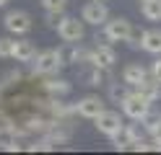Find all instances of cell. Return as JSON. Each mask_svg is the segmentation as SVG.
I'll use <instances>...</instances> for the list:
<instances>
[{
	"label": "cell",
	"instance_id": "obj_1",
	"mask_svg": "<svg viewBox=\"0 0 161 155\" xmlns=\"http://www.w3.org/2000/svg\"><path fill=\"white\" fill-rule=\"evenodd\" d=\"M151 103H153V101H148V98H146V96H143V93H140L138 88H133V90L127 93V98H125L122 103H119V106H122V114H125L127 119L140 121V119H143L146 114L151 111Z\"/></svg>",
	"mask_w": 161,
	"mask_h": 155
},
{
	"label": "cell",
	"instance_id": "obj_2",
	"mask_svg": "<svg viewBox=\"0 0 161 155\" xmlns=\"http://www.w3.org/2000/svg\"><path fill=\"white\" fill-rule=\"evenodd\" d=\"M63 54L60 49H44L36 54V62H34V72L36 75H55V72L63 67Z\"/></svg>",
	"mask_w": 161,
	"mask_h": 155
},
{
	"label": "cell",
	"instance_id": "obj_3",
	"mask_svg": "<svg viewBox=\"0 0 161 155\" xmlns=\"http://www.w3.org/2000/svg\"><path fill=\"white\" fill-rule=\"evenodd\" d=\"M3 26L11 31L13 36H24L31 31V16L26 10H8L5 18H3Z\"/></svg>",
	"mask_w": 161,
	"mask_h": 155
},
{
	"label": "cell",
	"instance_id": "obj_4",
	"mask_svg": "<svg viewBox=\"0 0 161 155\" xmlns=\"http://www.w3.org/2000/svg\"><path fill=\"white\" fill-rule=\"evenodd\" d=\"M94 121H96V129L102 132L104 137H109V140H112L114 134L125 127V121H122V116H119V111H109V109H104Z\"/></svg>",
	"mask_w": 161,
	"mask_h": 155
},
{
	"label": "cell",
	"instance_id": "obj_5",
	"mask_svg": "<svg viewBox=\"0 0 161 155\" xmlns=\"http://www.w3.org/2000/svg\"><path fill=\"white\" fill-rule=\"evenodd\" d=\"M130 34H133V23L122 16H117V18L104 23V39L107 41H127Z\"/></svg>",
	"mask_w": 161,
	"mask_h": 155
},
{
	"label": "cell",
	"instance_id": "obj_6",
	"mask_svg": "<svg viewBox=\"0 0 161 155\" xmlns=\"http://www.w3.org/2000/svg\"><path fill=\"white\" fill-rule=\"evenodd\" d=\"M83 23H86L83 18L78 21V18L65 16V18H63V23L57 26V36L63 39V41H73V44H80V39H83V34H86V31H83Z\"/></svg>",
	"mask_w": 161,
	"mask_h": 155
},
{
	"label": "cell",
	"instance_id": "obj_7",
	"mask_svg": "<svg viewBox=\"0 0 161 155\" xmlns=\"http://www.w3.org/2000/svg\"><path fill=\"white\" fill-rule=\"evenodd\" d=\"M80 18L86 21V23L91 26H102L109 21V10L104 5V0H91V3H86L83 10H80Z\"/></svg>",
	"mask_w": 161,
	"mask_h": 155
},
{
	"label": "cell",
	"instance_id": "obj_8",
	"mask_svg": "<svg viewBox=\"0 0 161 155\" xmlns=\"http://www.w3.org/2000/svg\"><path fill=\"white\" fill-rule=\"evenodd\" d=\"M104 109H107V103H104L102 96H83V98L75 103V111H78L83 119H96Z\"/></svg>",
	"mask_w": 161,
	"mask_h": 155
},
{
	"label": "cell",
	"instance_id": "obj_9",
	"mask_svg": "<svg viewBox=\"0 0 161 155\" xmlns=\"http://www.w3.org/2000/svg\"><path fill=\"white\" fill-rule=\"evenodd\" d=\"M146 78H148V70L140 65V62H130V65H125V67H122V80L127 83L130 88H138Z\"/></svg>",
	"mask_w": 161,
	"mask_h": 155
},
{
	"label": "cell",
	"instance_id": "obj_10",
	"mask_svg": "<svg viewBox=\"0 0 161 155\" xmlns=\"http://www.w3.org/2000/svg\"><path fill=\"white\" fill-rule=\"evenodd\" d=\"M114 62H117V54H114V49L109 47V44H99V47L94 49V62H91V65H96V67H109V70H112Z\"/></svg>",
	"mask_w": 161,
	"mask_h": 155
},
{
	"label": "cell",
	"instance_id": "obj_11",
	"mask_svg": "<svg viewBox=\"0 0 161 155\" xmlns=\"http://www.w3.org/2000/svg\"><path fill=\"white\" fill-rule=\"evenodd\" d=\"M13 59L16 62H31V59H36V47L29 39H18L13 44Z\"/></svg>",
	"mask_w": 161,
	"mask_h": 155
},
{
	"label": "cell",
	"instance_id": "obj_12",
	"mask_svg": "<svg viewBox=\"0 0 161 155\" xmlns=\"http://www.w3.org/2000/svg\"><path fill=\"white\" fill-rule=\"evenodd\" d=\"M0 150H5V152H18L21 150L16 127H3L0 129Z\"/></svg>",
	"mask_w": 161,
	"mask_h": 155
},
{
	"label": "cell",
	"instance_id": "obj_13",
	"mask_svg": "<svg viewBox=\"0 0 161 155\" xmlns=\"http://www.w3.org/2000/svg\"><path fill=\"white\" fill-rule=\"evenodd\" d=\"M70 134H73V129H70V124H65V121H52L49 124V129H47V137H52L57 145H63V142H68L70 140Z\"/></svg>",
	"mask_w": 161,
	"mask_h": 155
},
{
	"label": "cell",
	"instance_id": "obj_14",
	"mask_svg": "<svg viewBox=\"0 0 161 155\" xmlns=\"http://www.w3.org/2000/svg\"><path fill=\"white\" fill-rule=\"evenodd\" d=\"M138 90L143 93L148 101H156V98L161 96V80L153 75V72H151V78H146L143 83H140V85H138Z\"/></svg>",
	"mask_w": 161,
	"mask_h": 155
},
{
	"label": "cell",
	"instance_id": "obj_15",
	"mask_svg": "<svg viewBox=\"0 0 161 155\" xmlns=\"http://www.w3.org/2000/svg\"><path fill=\"white\" fill-rule=\"evenodd\" d=\"M143 49L151 52V54H161V31L158 28L143 31Z\"/></svg>",
	"mask_w": 161,
	"mask_h": 155
},
{
	"label": "cell",
	"instance_id": "obj_16",
	"mask_svg": "<svg viewBox=\"0 0 161 155\" xmlns=\"http://www.w3.org/2000/svg\"><path fill=\"white\" fill-rule=\"evenodd\" d=\"M112 80V72H109V67H96L91 72H86V85H107V83Z\"/></svg>",
	"mask_w": 161,
	"mask_h": 155
},
{
	"label": "cell",
	"instance_id": "obj_17",
	"mask_svg": "<svg viewBox=\"0 0 161 155\" xmlns=\"http://www.w3.org/2000/svg\"><path fill=\"white\" fill-rule=\"evenodd\" d=\"M140 13H143L146 21H161V0H143Z\"/></svg>",
	"mask_w": 161,
	"mask_h": 155
},
{
	"label": "cell",
	"instance_id": "obj_18",
	"mask_svg": "<svg viewBox=\"0 0 161 155\" xmlns=\"http://www.w3.org/2000/svg\"><path fill=\"white\" fill-rule=\"evenodd\" d=\"M44 90L49 93V96H68V93L73 90V85H70L68 80H47Z\"/></svg>",
	"mask_w": 161,
	"mask_h": 155
},
{
	"label": "cell",
	"instance_id": "obj_19",
	"mask_svg": "<svg viewBox=\"0 0 161 155\" xmlns=\"http://www.w3.org/2000/svg\"><path fill=\"white\" fill-rule=\"evenodd\" d=\"M130 90H133V88H130L125 80H122V85H119V83H109V98H112L114 103H122Z\"/></svg>",
	"mask_w": 161,
	"mask_h": 155
},
{
	"label": "cell",
	"instance_id": "obj_20",
	"mask_svg": "<svg viewBox=\"0 0 161 155\" xmlns=\"http://www.w3.org/2000/svg\"><path fill=\"white\" fill-rule=\"evenodd\" d=\"M13 44H16V39L0 36V59H11L13 57Z\"/></svg>",
	"mask_w": 161,
	"mask_h": 155
},
{
	"label": "cell",
	"instance_id": "obj_21",
	"mask_svg": "<svg viewBox=\"0 0 161 155\" xmlns=\"http://www.w3.org/2000/svg\"><path fill=\"white\" fill-rule=\"evenodd\" d=\"M63 18H65V10H47V16H44L47 26H49V28H55V31H57L60 23H63Z\"/></svg>",
	"mask_w": 161,
	"mask_h": 155
},
{
	"label": "cell",
	"instance_id": "obj_22",
	"mask_svg": "<svg viewBox=\"0 0 161 155\" xmlns=\"http://www.w3.org/2000/svg\"><path fill=\"white\" fill-rule=\"evenodd\" d=\"M127 132H130V137H133L135 142H143L148 129L143 127V121H135V124H127Z\"/></svg>",
	"mask_w": 161,
	"mask_h": 155
},
{
	"label": "cell",
	"instance_id": "obj_23",
	"mask_svg": "<svg viewBox=\"0 0 161 155\" xmlns=\"http://www.w3.org/2000/svg\"><path fill=\"white\" fill-rule=\"evenodd\" d=\"M140 121H143V127H146V129H148V134H151V129H153L156 124L161 121V114H156L153 109H151V111H148V114H146V116L140 119Z\"/></svg>",
	"mask_w": 161,
	"mask_h": 155
},
{
	"label": "cell",
	"instance_id": "obj_24",
	"mask_svg": "<svg viewBox=\"0 0 161 155\" xmlns=\"http://www.w3.org/2000/svg\"><path fill=\"white\" fill-rule=\"evenodd\" d=\"M44 10H65L68 8V0H39Z\"/></svg>",
	"mask_w": 161,
	"mask_h": 155
},
{
	"label": "cell",
	"instance_id": "obj_25",
	"mask_svg": "<svg viewBox=\"0 0 161 155\" xmlns=\"http://www.w3.org/2000/svg\"><path fill=\"white\" fill-rule=\"evenodd\" d=\"M127 44L133 47V49H143V31H138V28H133V34H130V39H127Z\"/></svg>",
	"mask_w": 161,
	"mask_h": 155
},
{
	"label": "cell",
	"instance_id": "obj_26",
	"mask_svg": "<svg viewBox=\"0 0 161 155\" xmlns=\"http://www.w3.org/2000/svg\"><path fill=\"white\" fill-rule=\"evenodd\" d=\"M151 137H153V140H158V142H161V121L156 124L153 129H151Z\"/></svg>",
	"mask_w": 161,
	"mask_h": 155
},
{
	"label": "cell",
	"instance_id": "obj_27",
	"mask_svg": "<svg viewBox=\"0 0 161 155\" xmlns=\"http://www.w3.org/2000/svg\"><path fill=\"white\" fill-rule=\"evenodd\" d=\"M151 72H153V75H156V78L161 80V59H156V62H153V67H151Z\"/></svg>",
	"mask_w": 161,
	"mask_h": 155
},
{
	"label": "cell",
	"instance_id": "obj_28",
	"mask_svg": "<svg viewBox=\"0 0 161 155\" xmlns=\"http://www.w3.org/2000/svg\"><path fill=\"white\" fill-rule=\"evenodd\" d=\"M3 127H11V119H8L5 114H0V129H3Z\"/></svg>",
	"mask_w": 161,
	"mask_h": 155
},
{
	"label": "cell",
	"instance_id": "obj_29",
	"mask_svg": "<svg viewBox=\"0 0 161 155\" xmlns=\"http://www.w3.org/2000/svg\"><path fill=\"white\" fill-rule=\"evenodd\" d=\"M5 3H8V0H0V8H3V5H5Z\"/></svg>",
	"mask_w": 161,
	"mask_h": 155
}]
</instances>
